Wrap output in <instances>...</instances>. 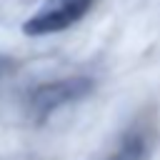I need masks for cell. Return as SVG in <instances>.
Returning a JSON list of instances; mask_svg holds the SVG:
<instances>
[{
  "mask_svg": "<svg viewBox=\"0 0 160 160\" xmlns=\"http://www.w3.org/2000/svg\"><path fill=\"white\" fill-rule=\"evenodd\" d=\"M12 65H15V62H12V58H10V55H5V52H0V78H2V75H8V72L12 70Z\"/></svg>",
  "mask_w": 160,
  "mask_h": 160,
  "instance_id": "277c9868",
  "label": "cell"
},
{
  "mask_svg": "<svg viewBox=\"0 0 160 160\" xmlns=\"http://www.w3.org/2000/svg\"><path fill=\"white\" fill-rule=\"evenodd\" d=\"M152 152V132L150 125L138 120L132 122L120 138L118 145L112 148V152L105 160H148Z\"/></svg>",
  "mask_w": 160,
  "mask_h": 160,
  "instance_id": "3957f363",
  "label": "cell"
},
{
  "mask_svg": "<svg viewBox=\"0 0 160 160\" xmlns=\"http://www.w3.org/2000/svg\"><path fill=\"white\" fill-rule=\"evenodd\" d=\"M92 0H42L40 8L22 22V32L30 38L55 35L72 28L88 10Z\"/></svg>",
  "mask_w": 160,
  "mask_h": 160,
  "instance_id": "7a4b0ae2",
  "label": "cell"
},
{
  "mask_svg": "<svg viewBox=\"0 0 160 160\" xmlns=\"http://www.w3.org/2000/svg\"><path fill=\"white\" fill-rule=\"evenodd\" d=\"M92 92V80L90 78H60V80H48L40 82L30 98H28V108L30 115L42 122L48 115H52L55 110L82 100L85 95Z\"/></svg>",
  "mask_w": 160,
  "mask_h": 160,
  "instance_id": "6da1fadb",
  "label": "cell"
}]
</instances>
